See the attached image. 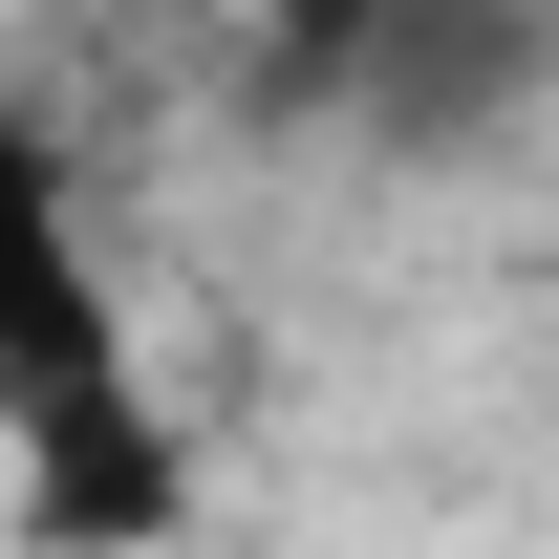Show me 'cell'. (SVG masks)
<instances>
[{"instance_id": "1", "label": "cell", "mask_w": 559, "mask_h": 559, "mask_svg": "<svg viewBox=\"0 0 559 559\" xmlns=\"http://www.w3.org/2000/svg\"><path fill=\"white\" fill-rule=\"evenodd\" d=\"M0 516H22L44 559H151L173 516H194V409L151 388V345L86 366V388H44V409L0 430Z\"/></svg>"}, {"instance_id": "2", "label": "cell", "mask_w": 559, "mask_h": 559, "mask_svg": "<svg viewBox=\"0 0 559 559\" xmlns=\"http://www.w3.org/2000/svg\"><path fill=\"white\" fill-rule=\"evenodd\" d=\"M86 366H130V280H108V215H86V151L44 108H0V430L86 388Z\"/></svg>"}]
</instances>
